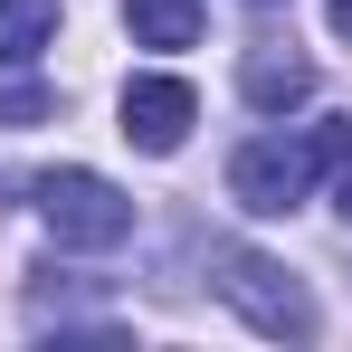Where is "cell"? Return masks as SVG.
I'll list each match as a JSON object with an SVG mask.
<instances>
[{
  "instance_id": "6da1fadb",
  "label": "cell",
  "mask_w": 352,
  "mask_h": 352,
  "mask_svg": "<svg viewBox=\"0 0 352 352\" xmlns=\"http://www.w3.org/2000/svg\"><path fill=\"white\" fill-rule=\"evenodd\" d=\"M352 124H305V133H248L229 153V200L238 210H257V219H286L314 200V181L343 162Z\"/></svg>"
},
{
  "instance_id": "7a4b0ae2",
  "label": "cell",
  "mask_w": 352,
  "mask_h": 352,
  "mask_svg": "<svg viewBox=\"0 0 352 352\" xmlns=\"http://www.w3.org/2000/svg\"><path fill=\"white\" fill-rule=\"evenodd\" d=\"M210 286H219V305H229L248 333H267V343H314V295L295 286L276 257H257V248H210Z\"/></svg>"
},
{
  "instance_id": "3957f363",
  "label": "cell",
  "mask_w": 352,
  "mask_h": 352,
  "mask_svg": "<svg viewBox=\"0 0 352 352\" xmlns=\"http://www.w3.org/2000/svg\"><path fill=\"white\" fill-rule=\"evenodd\" d=\"M38 219H48V238L58 248H124L133 238V200H124L105 172H48L38 181Z\"/></svg>"
},
{
  "instance_id": "277c9868",
  "label": "cell",
  "mask_w": 352,
  "mask_h": 352,
  "mask_svg": "<svg viewBox=\"0 0 352 352\" xmlns=\"http://www.w3.org/2000/svg\"><path fill=\"white\" fill-rule=\"evenodd\" d=\"M190 124H200L190 76H133V86H124V143H133V153H181Z\"/></svg>"
},
{
  "instance_id": "5b68a950",
  "label": "cell",
  "mask_w": 352,
  "mask_h": 352,
  "mask_svg": "<svg viewBox=\"0 0 352 352\" xmlns=\"http://www.w3.org/2000/svg\"><path fill=\"white\" fill-rule=\"evenodd\" d=\"M238 86H248V105H257V115H286V105H305V96H314V67L295 58V48H248Z\"/></svg>"
},
{
  "instance_id": "8992f818",
  "label": "cell",
  "mask_w": 352,
  "mask_h": 352,
  "mask_svg": "<svg viewBox=\"0 0 352 352\" xmlns=\"http://www.w3.org/2000/svg\"><path fill=\"white\" fill-rule=\"evenodd\" d=\"M124 29H133V48H200L210 10L200 0H124Z\"/></svg>"
},
{
  "instance_id": "52a82bcc",
  "label": "cell",
  "mask_w": 352,
  "mask_h": 352,
  "mask_svg": "<svg viewBox=\"0 0 352 352\" xmlns=\"http://www.w3.org/2000/svg\"><path fill=\"white\" fill-rule=\"evenodd\" d=\"M58 38V0H0V67H38Z\"/></svg>"
},
{
  "instance_id": "ba28073f",
  "label": "cell",
  "mask_w": 352,
  "mask_h": 352,
  "mask_svg": "<svg viewBox=\"0 0 352 352\" xmlns=\"http://www.w3.org/2000/svg\"><path fill=\"white\" fill-rule=\"evenodd\" d=\"M48 115H58V96H48L38 76H10V86H0V124H48Z\"/></svg>"
},
{
  "instance_id": "9c48e42d",
  "label": "cell",
  "mask_w": 352,
  "mask_h": 352,
  "mask_svg": "<svg viewBox=\"0 0 352 352\" xmlns=\"http://www.w3.org/2000/svg\"><path fill=\"white\" fill-rule=\"evenodd\" d=\"M333 200H343V219H352V143H343V162H333Z\"/></svg>"
},
{
  "instance_id": "30bf717a",
  "label": "cell",
  "mask_w": 352,
  "mask_h": 352,
  "mask_svg": "<svg viewBox=\"0 0 352 352\" xmlns=\"http://www.w3.org/2000/svg\"><path fill=\"white\" fill-rule=\"evenodd\" d=\"M324 19H333V38H352V0H324Z\"/></svg>"
},
{
  "instance_id": "8fae6325",
  "label": "cell",
  "mask_w": 352,
  "mask_h": 352,
  "mask_svg": "<svg viewBox=\"0 0 352 352\" xmlns=\"http://www.w3.org/2000/svg\"><path fill=\"white\" fill-rule=\"evenodd\" d=\"M257 10H276V0H257Z\"/></svg>"
}]
</instances>
